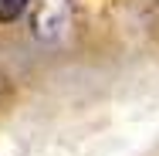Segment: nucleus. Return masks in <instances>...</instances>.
Masks as SVG:
<instances>
[{"label": "nucleus", "instance_id": "1", "mask_svg": "<svg viewBox=\"0 0 159 156\" xmlns=\"http://www.w3.org/2000/svg\"><path fill=\"white\" fill-rule=\"evenodd\" d=\"M24 7H27V0H0V21H14V17H20Z\"/></svg>", "mask_w": 159, "mask_h": 156}]
</instances>
